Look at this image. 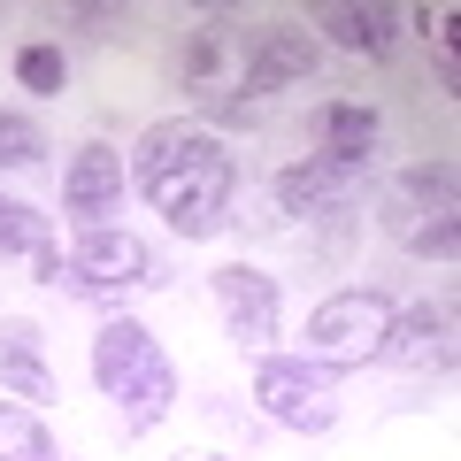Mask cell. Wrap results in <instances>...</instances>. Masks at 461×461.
<instances>
[{"label":"cell","instance_id":"5b68a950","mask_svg":"<svg viewBox=\"0 0 461 461\" xmlns=\"http://www.w3.org/2000/svg\"><path fill=\"white\" fill-rule=\"evenodd\" d=\"M254 400H262L269 423L300 430V438H323L339 430V377L308 354H262L254 362Z\"/></svg>","mask_w":461,"mask_h":461},{"label":"cell","instance_id":"44dd1931","mask_svg":"<svg viewBox=\"0 0 461 461\" xmlns=\"http://www.w3.org/2000/svg\"><path fill=\"white\" fill-rule=\"evenodd\" d=\"M408 247L423 254V262H454V247H461V223H454V215H446V223H430V230H415Z\"/></svg>","mask_w":461,"mask_h":461},{"label":"cell","instance_id":"52a82bcc","mask_svg":"<svg viewBox=\"0 0 461 461\" xmlns=\"http://www.w3.org/2000/svg\"><path fill=\"white\" fill-rule=\"evenodd\" d=\"M215 308H223V330L247 354H269V339H277V323H285V293H277V277H262V269H247V262H230V269H215Z\"/></svg>","mask_w":461,"mask_h":461},{"label":"cell","instance_id":"8fae6325","mask_svg":"<svg viewBox=\"0 0 461 461\" xmlns=\"http://www.w3.org/2000/svg\"><path fill=\"white\" fill-rule=\"evenodd\" d=\"M315 62H323L315 32L269 23V32H254V47H247V69H239V85H230V93L269 100V93H285V85H308V77H315Z\"/></svg>","mask_w":461,"mask_h":461},{"label":"cell","instance_id":"7402d4cb","mask_svg":"<svg viewBox=\"0 0 461 461\" xmlns=\"http://www.w3.org/2000/svg\"><path fill=\"white\" fill-rule=\"evenodd\" d=\"M177 461H223V454H177Z\"/></svg>","mask_w":461,"mask_h":461},{"label":"cell","instance_id":"9c48e42d","mask_svg":"<svg viewBox=\"0 0 461 461\" xmlns=\"http://www.w3.org/2000/svg\"><path fill=\"white\" fill-rule=\"evenodd\" d=\"M384 369H454V300H415V308H393L377 346Z\"/></svg>","mask_w":461,"mask_h":461},{"label":"cell","instance_id":"e0dca14e","mask_svg":"<svg viewBox=\"0 0 461 461\" xmlns=\"http://www.w3.org/2000/svg\"><path fill=\"white\" fill-rule=\"evenodd\" d=\"M0 461H54L47 423L32 408H16V400H0Z\"/></svg>","mask_w":461,"mask_h":461},{"label":"cell","instance_id":"7a4b0ae2","mask_svg":"<svg viewBox=\"0 0 461 461\" xmlns=\"http://www.w3.org/2000/svg\"><path fill=\"white\" fill-rule=\"evenodd\" d=\"M147 200L162 208V223L177 239H215L230 223V208H239V154L215 131H193V147L147 185Z\"/></svg>","mask_w":461,"mask_h":461},{"label":"cell","instance_id":"6da1fadb","mask_svg":"<svg viewBox=\"0 0 461 461\" xmlns=\"http://www.w3.org/2000/svg\"><path fill=\"white\" fill-rule=\"evenodd\" d=\"M93 384L115 400L123 438H147V430L177 408V369H169L162 339H154L139 315H108V323L93 330Z\"/></svg>","mask_w":461,"mask_h":461},{"label":"cell","instance_id":"30bf717a","mask_svg":"<svg viewBox=\"0 0 461 461\" xmlns=\"http://www.w3.org/2000/svg\"><path fill=\"white\" fill-rule=\"evenodd\" d=\"M377 208H384L377 223L408 247L415 230H430V223H446V215H454V162H408L393 185H384Z\"/></svg>","mask_w":461,"mask_h":461},{"label":"cell","instance_id":"7c38bea8","mask_svg":"<svg viewBox=\"0 0 461 461\" xmlns=\"http://www.w3.org/2000/svg\"><path fill=\"white\" fill-rule=\"evenodd\" d=\"M0 393H16L23 408L54 400V369H47V339L32 315H0Z\"/></svg>","mask_w":461,"mask_h":461},{"label":"cell","instance_id":"ac0fdd59","mask_svg":"<svg viewBox=\"0 0 461 461\" xmlns=\"http://www.w3.org/2000/svg\"><path fill=\"white\" fill-rule=\"evenodd\" d=\"M39 154H47V131L23 108H0V169H32Z\"/></svg>","mask_w":461,"mask_h":461},{"label":"cell","instance_id":"d6986e66","mask_svg":"<svg viewBox=\"0 0 461 461\" xmlns=\"http://www.w3.org/2000/svg\"><path fill=\"white\" fill-rule=\"evenodd\" d=\"M62 77H69V62H62V47H47V39H32V47L16 54V85L23 93H62Z\"/></svg>","mask_w":461,"mask_h":461},{"label":"cell","instance_id":"4fadbf2b","mask_svg":"<svg viewBox=\"0 0 461 461\" xmlns=\"http://www.w3.org/2000/svg\"><path fill=\"white\" fill-rule=\"evenodd\" d=\"M377 108L369 100H323L315 108V154L323 162H354V169H377Z\"/></svg>","mask_w":461,"mask_h":461},{"label":"cell","instance_id":"5bb4252c","mask_svg":"<svg viewBox=\"0 0 461 461\" xmlns=\"http://www.w3.org/2000/svg\"><path fill=\"white\" fill-rule=\"evenodd\" d=\"M315 23H323L330 39H339L346 54H369V62H384V54L400 47V8H384V0H346V8H315Z\"/></svg>","mask_w":461,"mask_h":461},{"label":"cell","instance_id":"2e32d148","mask_svg":"<svg viewBox=\"0 0 461 461\" xmlns=\"http://www.w3.org/2000/svg\"><path fill=\"white\" fill-rule=\"evenodd\" d=\"M8 254H54V230H47V215L32 208V200H8L0 193V262H8Z\"/></svg>","mask_w":461,"mask_h":461},{"label":"cell","instance_id":"277c9868","mask_svg":"<svg viewBox=\"0 0 461 461\" xmlns=\"http://www.w3.org/2000/svg\"><path fill=\"white\" fill-rule=\"evenodd\" d=\"M384 323H393V293H377V285H346V293L315 300L308 315V362H323L330 377H346V369H369L384 346Z\"/></svg>","mask_w":461,"mask_h":461},{"label":"cell","instance_id":"8992f818","mask_svg":"<svg viewBox=\"0 0 461 461\" xmlns=\"http://www.w3.org/2000/svg\"><path fill=\"white\" fill-rule=\"evenodd\" d=\"M269 193H277V208L300 215V223H346V215H354V200L369 193V169L323 162V154H300V162H285L277 177H269Z\"/></svg>","mask_w":461,"mask_h":461},{"label":"cell","instance_id":"ffe728a7","mask_svg":"<svg viewBox=\"0 0 461 461\" xmlns=\"http://www.w3.org/2000/svg\"><path fill=\"white\" fill-rule=\"evenodd\" d=\"M62 32H77V39H115V32H131V16L123 8H62Z\"/></svg>","mask_w":461,"mask_h":461},{"label":"cell","instance_id":"3957f363","mask_svg":"<svg viewBox=\"0 0 461 461\" xmlns=\"http://www.w3.org/2000/svg\"><path fill=\"white\" fill-rule=\"evenodd\" d=\"M147 285H169L162 262H154V247L139 230H115V223L77 230V247L54 269V293H69V300H123V293H147Z\"/></svg>","mask_w":461,"mask_h":461},{"label":"cell","instance_id":"9a60e30c","mask_svg":"<svg viewBox=\"0 0 461 461\" xmlns=\"http://www.w3.org/2000/svg\"><path fill=\"white\" fill-rule=\"evenodd\" d=\"M223 54H230V23L215 16V23H200V32L185 39V47H177V85H185V93H200V100H208V77L223 69Z\"/></svg>","mask_w":461,"mask_h":461},{"label":"cell","instance_id":"ba28073f","mask_svg":"<svg viewBox=\"0 0 461 461\" xmlns=\"http://www.w3.org/2000/svg\"><path fill=\"white\" fill-rule=\"evenodd\" d=\"M123 185H131V162H123L108 139H93V147H77L69 169H62V215L77 230H100L115 208H123Z\"/></svg>","mask_w":461,"mask_h":461}]
</instances>
